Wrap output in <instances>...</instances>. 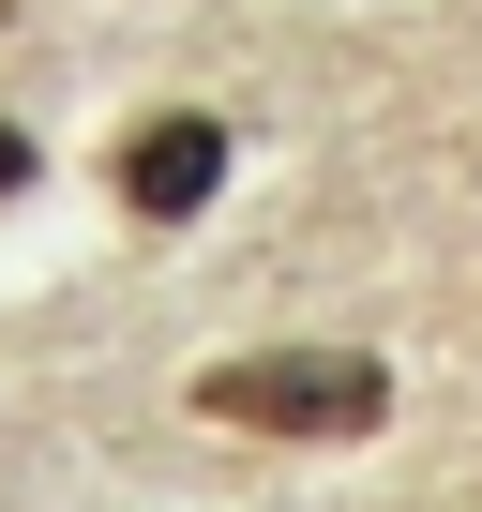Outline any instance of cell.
<instances>
[{
  "mask_svg": "<svg viewBox=\"0 0 482 512\" xmlns=\"http://www.w3.org/2000/svg\"><path fill=\"white\" fill-rule=\"evenodd\" d=\"M16 181H31V136H16V121H0V196H16Z\"/></svg>",
  "mask_w": 482,
  "mask_h": 512,
  "instance_id": "3",
  "label": "cell"
},
{
  "mask_svg": "<svg viewBox=\"0 0 482 512\" xmlns=\"http://www.w3.org/2000/svg\"><path fill=\"white\" fill-rule=\"evenodd\" d=\"M196 422H241V437H377L392 422V362L362 347H241L196 377Z\"/></svg>",
  "mask_w": 482,
  "mask_h": 512,
  "instance_id": "1",
  "label": "cell"
},
{
  "mask_svg": "<svg viewBox=\"0 0 482 512\" xmlns=\"http://www.w3.org/2000/svg\"><path fill=\"white\" fill-rule=\"evenodd\" d=\"M106 181H121V211H136V226H196V211L226 196V121H211V106H151V121L121 136V166H106Z\"/></svg>",
  "mask_w": 482,
  "mask_h": 512,
  "instance_id": "2",
  "label": "cell"
}]
</instances>
